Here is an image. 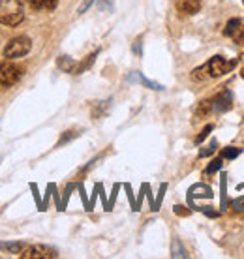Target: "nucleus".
<instances>
[{"mask_svg": "<svg viewBox=\"0 0 244 259\" xmlns=\"http://www.w3.org/2000/svg\"><path fill=\"white\" fill-rule=\"evenodd\" d=\"M242 77H244V70H242Z\"/></svg>", "mask_w": 244, "mask_h": 259, "instance_id": "obj_21", "label": "nucleus"}, {"mask_svg": "<svg viewBox=\"0 0 244 259\" xmlns=\"http://www.w3.org/2000/svg\"><path fill=\"white\" fill-rule=\"evenodd\" d=\"M222 167V158H218V160H214V162L209 165V169H207V173H214L216 169H220Z\"/></svg>", "mask_w": 244, "mask_h": 259, "instance_id": "obj_18", "label": "nucleus"}, {"mask_svg": "<svg viewBox=\"0 0 244 259\" xmlns=\"http://www.w3.org/2000/svg\"><path fill=\"white\" fill-rule=\"evenodd\" d=\"M23 259H55L58 257V253L55 248L44 246V244H34V246H25V250L21 252Z\"/></svg>", "mask_w": 244, "mask_h": 259, "instance_id": "obj_5", "label": "nucleus"}, {"mask_svg": "<svg viewBox=\"0 0 244 259\" xmlns=\"http://www.w3.org/2000/svg\"><path fill=\"white\" fill-rule=\"evenodd\" d=\"M0 250L21 255V252L25 250V244H23V242H0Z\"/></svg>", "mask_w": 244, "mask_h": 259, "instance_id": "obj_10", "label": "nucleus"}, {"mask_svg": "<svg viewBox=\"0 0 244 259\" xmlns=\"http://www.w3.org/2000/svg\"><path fill=\"white\" fill-rule=\"evenodd\" d=\"M58 68L64 71H70V73H75L77 64H75L71 59H68V57H60V59H58Z\"/></svg>", "mask_w": 244, "mask_h": 259, "instance_id": "obj_11", "label": "nucleus"}, {"mask_svg": "<svg viewBox=\"0 0 244 259\" xmlns=\"http://www.w3.org/2000/svg\"><path fill=\"white\" fill-rule=\"evenodd\" d=\"M32 49V44H30V39L26 38V36H17V38L10 39V44L4 47V57L10 60L13 59H21V57H25L28 55Z\"/></svg>", "mask_w": 244, "mask_h": 259, "instance_id": "obj_3", "label": "nucleus"}, {"mask_svg": "<svg viewBox=\"0 0 244 259\" xmlns=\"http://www.w3.org/2000/svg\"><path fill=\"white\" fill-rule=\"evenodd\" d=\"M177 10L180 15H193L201 10V0H177Z\"/></svg>", "mask_w": 244, "mask_h": 259, "instance_id": "obj_7", "label": "nucleus"}, {"mask_svg": "<svg viewBox=\"0 0 244 259\" xmlns=\"http://www.w3.org/2000/svg\"><path fill=\"white\" fill-rule=\"evenodd\" d=\"M242 2H244V0H242Z\"/></svg>", "mask_w": 244, "mask_h": 259, "instance_id": "obj_22", "label": "nucleus"}, {"mask_svg": "<svg viewBox=\"0 0 244 259\" xmlns=\"http://www.w3.org/2000/svg\"><path fill=\"white\" fill-rule=\"evenodd\" d=\"M23 77V68L17 66L15 62L8 59L4 62H0V87H13L15 83H19Z\"/></svg>", "mask_w": 244, "mask_h": 259, "instance_id": "obj_2", "label": "nucleus"}, {"mask_svg": "<svg viewBox=\"0 0 244 259\" xmlns=\"http://www.w3.org/2000/svg\"><path fill=\"white\" fill-rule=\"evenodd\" d=\"M25 19L21 0H0V25L17 26Z\"/></svg>", "mask_w": 244, "mask_h": 259, "instance_id": "obj_1", "label": "nucleus"}, {"mask_svg": "<svg viewBox=\"0 0 244 259\" xmlns=\"http://www.w3.org/2000/svg\"><path fill=\"white\" fill-rule=\"evenodd\" d=\"M212 107H214V102H212V100H203L199 104V107H197V113H195V115H197V117H207L212 111Z\"/></svg>", "mask_w": 244, "mask_h": 259, "instance_id": "obj_12", "label": "nucleus"}, {"mask_svg": "<svg viewBox=\"0 0 244 259\" xmlns=\"http://www.w3.org/2000/svg\"><path fill=\"white\" fill-rule=\"evenodd\" d=\"M211 132H212V126H211V124H209V126H207V128L203 130V132H201L199 136L195 137V143H197V145H199V143L203 141V139H205V137L209 136V134H211Z\"/></svg>", "mask_w": 244, "mask_h": 259, "instance_id": "obj_17", "label": "nucleus"}, {"mask_svg": "<svg viewBox=\"0 0 244 259\" xmlns=\"http://www.w3.org/2000/svg\"><path fill=\"white\" fill-rule=\"evenodd\" d=\"M94 59H96V53L89 55V57H87V60H83L81 64H77V70H75V73H81V71H85L87 68H90V66H92V62H94Z\"/></svg>", "mask_w": 244, "mask_h": 259, "instance_id": "obj_14", "label": "nucleus"}, {"mask_svg": "<svg viewBox=\"0 0 244 259\" xmlns=\"http://www.w3.org/2000/svg\"><path fill=\"white\" fill-rule=\"evenodd\" d=\"M90 2H92V0H85V2H83V6L79 8V13H83V12H85V10H87V8H89V6H90Z\"/></svg>", "mask_w": 244, "mask_h": 259, "instance_id": "obj_19", "label": "nucleus"}, {"mask_svg": "<svg viewBox=\"0 0 244 259\" xmlns=\"http://www.w3.org/2000/svg\"><path fill=\"white\" fill-rule=\"evenodd\" d=\"M130 79H137V81H141L143 84H147V87L154 89V91H160V89H161L160 84H156V83H152V81H148V79H145L143 75H139V73H134V75H130Z\"/></svg>", "mask_w": 244, "mask_h": 259, "instance_id": "obj_15", "label": "nucleus"}, {"mask_svg": "<svg viewBox=\"0 0 244 259\" xmlns=\"http://www.w3.org/2000/svg\"><path fill=\"white\" fill-rule=\"evenodd\" d=\"M224 34L229 36L235 44L244 46V19H231L227 23V26H225Z\"/></svg>", "mask_w": 244, "mask_h": 259, "instance_id": "obj_6", "label": "nucleus"}, {"mask_svg": "<svg viewBox=\"0 0 244 259\" xmlns=\"http://www.w3.org/2000/svg\"><path fill=\"white\" fill-rule=\"evenodd\" d=\"M214 102V107L218 111H227V109H231V94L225 91V92H222L216 100H212Z\"/></svg>", "mask_w": 244, "mask_h": 259, "instance_id": "obj_9", "label": "nucleus"}, {"mask_svg": "<svg viewBox=\"0 0 244 259\" xmlns=\"http://www.w3.org/2000/svg\"><path fill=\"white\" fill-rule=\"evenodd\" d=\"M237 66V59L235 60H227L225 57H212L209 62H207V68H209V75L211 77H222L225 73H229Z\"/></svg>", "mask_w": 244, "mask_h": 259, "instance_id": "obj_4", "label": "nucleus"}, {"mask_svg": "<svg viewBox=\"0 0 244 259\" xmlns=\"http://www.w3.org/2000/svg\"><path fill=\"white\" fill-rule=\"evenodd\" d=\"M175 212H179V214H188V210H184V207H175Z\"/></svg>", "mask_w": 244, "mask_h": 259, "instance_id": "obj_20", "label": "nucleus"}, {"mask_svg": "<svg viewBox=\"0 0 244 259\" xmlns=\"http://www.w3.org/2000/svg\"><path fill=\"white\" fill-rule=\"evenodd\" d=\"M207 75H209V68H207V64L192 71V79H193V81H205Z\"/></svg>", "mask_w": 244, "mask_h": 259, "instance_id": "obj_13", "label": "nucleus"}, {"mask_svg": "<svg viewBox=\"0 0 244 259\" xmlns=\"http://www.w3.org/2000/svg\"><path fill=\"white\" fill-rule=\"evenodd\" d=\"M28 4H30V8L36 10V12H42V10L51 12V10L57 8L58 0H28Z\"/></svg>", "mask_w": 244, "mask_h": 259, "instance_id": "obj_8", "label": "nucleus"}, {"mask_svg": "<svg viewBox=\"0 0 244 259\" xmlns=\"http://www.w3.org/2000/svg\"><path fill=\"white\" fill-rule=\"evenodd\" d=\"M238 154H240V149H233V147H229V149H225L224 152H222V156H224V158H229V160Z\"/></svg>", "mask_w": 244, "mask_h": 259, "instance_id": "obj_16", "label": "nucleus"}]
</instances>
